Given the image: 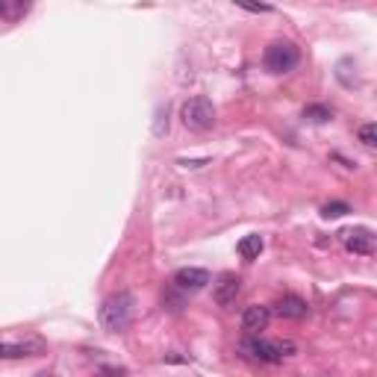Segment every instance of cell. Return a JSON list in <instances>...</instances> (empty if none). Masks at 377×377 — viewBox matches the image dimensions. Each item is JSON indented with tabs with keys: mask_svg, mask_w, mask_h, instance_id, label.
Wrapping results in <instances>:
<instances>
[{
	"mask_svg": "<svg viewBox=\"0 0 377 377\" xmlns=\"http://www.w3.org/2000/svg\"><path fill=\"white\" fill-rule=\"evenodd\" d=\"M239 353L245 360L254 362H265V365H277L283 360H289L298 353V345L292 339H259V336H245L239 342Z\"/></svg>",
	"mask_w": 377,
	"mask_h": 377,
	"instance_id": "cell-1",
	"label": "cell"
},
{
	"mask_svg": "<svg viewBox=\"0 0 377 377\" xmlns=\"http://www.w3.org/2000/svg\"><path fill=\"white\" fill-rule=\"evenodd\" d=\"M274 315L286 318V322H304L306 315H310V304H306L301 295H283V298L274 301Z\"/></svg>",
	"mask_w": 377,
	"mask_h": 377,
	"instance_id": "cell-7",
	"label": "cell"
},
{
	"mask_svg": "<svg viewBox=\"0 0 377 377\" xmlns=\"http://www.w3.org/2000/svg\"><path fill=\"white\" fill-rule=\"evenodd\" d=\"M6 12H9V0H0V18H3Z\"/></svg>",
	"mask_w": 377,
	"mask_h": 377,
	"instance_id": "cell-17",
	"label": "cell"
},
{
	"mask_svg": "<svg viewBox=\"0 0 377 377\" xmlns=\"http://www.w3.org/2000/svg\"><path fill=\"white\" fill-rule=\"evenodd\" d=\"M304 118H310V121H315V124H324L333 118V109L324 103H310V106H304Z\"/></svg>",
	"mask_w": 377,
	"mask_h": 377,
	"instance_id": "cell-12",
	"label": "cell"
},
{
	"mask_svg": "<svg viewBox=\"0 0 377 377\" xmlns=\"http://www.w3.org/2000/svg\"><path fill=\"white\" fill-rule=\"evenodd\" d=\"M301 62V51L295 47L292 42H274L265 47L263 53V65L268 74H289V71H295V65Z\"/></svg>",
	"mask_w": 377,
	"mask_h": 377,
	"instance_id": "cell-4",
	"label": "cell"
},
{
	"mask_svg": "<svg viewBox=\"0 0 377 377\" xmlns=\"http://www.w3.org/2000/svg\"><path fill=\"white\" fill-rule=\"evenodd\" d=\"M44 353V342L27 339V342H12V345H0V360H21V357H39Z\"/></svg>",
	"mask_w": 377,
	"mask_h": 377,
	"instance_id": "cell-10",
	"label": "cell"
},
{
	"mask_svg": "<svg viewBox=\"0 0 377 377\" xmlns=\"http://www.w3.org/2000/svg\"><path fill=\"white\" fill-rule=\"evenodd\" d=\"M180 118L188 130H195V133H207V130L216 127V106H212L209 98L204 94H195V98H188L183 106H180Z\"/></svg>",
	"mask_w": 377,
	"mask_h": 377,
	"instance_id": "cell-3",
	"label": "cell"
},
{
	"mask_svg": "<svg viewBox=\"0 0 377 377\" xmlns=\"http://www.w3.org/2000/svg\"><path fill=\"white\" fill-rule=\"evenodd\" d=\"M360 141H362L365 148H374V145H377V130H374V124H371V121L360 127Z\"/></svg>",
	"mask_w": 377,
	"mask_h": 377,
	"instance_id": "cell-14",
	"label": "cell"
},
{
	"mask_svg": "<svg viewBox=\"0 0 377 377\" xmlns=\"http://www.w3.org/2000/svg\"><path fill=\"white\" fill-rule=\"evenodd\" d=\"M209 283H212V277H209L207 268L188 265V268H180L174 274V286L180 289V292H200V289H207Z\"/></svg>",
	"mask_w": 377,
	"mask_h": 377,
	"instance_id": "cell-8",
	"label": "cell"
},
{
	"mask_svg": "<svg viewBox=\"0 0 377 377\" xmlns=\"http://www.w3.org/2000/svg\"><path fill=\"white\" fill-rule=\"evenodd\" d=\"M236 6H242L247 12H271L268 3H254V0H236Z\"/></svg>",
	"mask_w": 377,
	"mask_h": 377,
	"instance_id": "cell-16",
	"label": "cell"
},
{
	"mask_svg": "<svg viewBox=\"0 0 377 377\" xmlns=\"http://www.w3.org/2000/svg\"><path fill=\"white\" fill-rule=\"evenodd\" d=\"M153 133H157V136L168 133V109H159L157 112V127H153Z\"/></svg>",
	"mask_w": 377,
	"mask_h": 377,
	"instance_id": "cell-15",
	"label": "cell"
},
{
	"mask_svg": "<svg viewBox=\"0 0 377 377\" xmlns=\"http://www.w3.org/2000/svg\"><path fill=\"white\" fill-rule=\"evenodd\" d=\"M268 322H271V306H265V304H251V306H245V310H242V318H239L245 336H259V333H263V330L268 327Z\"/></svg>",
	"mask_w": 377,
	"mask_h": 377,
	"instance_id": "cell-6",
	"label": "cell"
},
{
	"mask_svg": "<svg viewBox=\"0 0 377 377\" xmlns=\"http://www.w3.org/2000/svg\"><path fill=\"white\" fill-rule=\"evenodd\" d=\"M259 254H263V236H259V233L245 236V239L239 242V256H242V259H247V263H254V259H259Z\"/></svg>",
	"mask_w": 377,
	"mask_h": 377,
	"instance_id": "cell-11",
	"label": "cell"
},
{
	"mask_svg": "<svg viewBox=\"0 0 377 377\" xmlns=\"http://www.w3.org/2000/svg\"><path fill=\"white\" fill-rule=\"evenodd\" d=\"M351 212V204H345V200H330V204L322 207V216L324 218H342Z\"/></svg>",
	"mask_w": 377,
	"mask_h": 377,
	"instance_id": "cell-13",
	"label": "cell"
},
{
	"mask_svg": "<svg viewBox=\"0 0 377 377\" xmlns=\"http://www.w3.org/2000/svg\"><path fill=\"white\" fill-rule=\"evenodd\" d=\"M15 3H18V6H24V9H27V6H30V0H15Z\"/></svg>",
	"mask_w": 377,
	"mask_h": 377,
	"instance_id": "cell-18",
	"label": "cell"
},
{
	"mask_svg": "<svg viewBox=\"0 0 377 377\" xmlns=\"http://www.w3.org/2000/svg\"><path fill=\"white\" fill-rule=\"evenodd\" d=\"M239 292H242V277L233 274V271H224V274L212 283V301H216L218 306H224V310L236 304Z\"/></svg>",
	"mask_w": 377,
	"mask_h": 377,
	"instance_id": "cell-5",
	"label": "cell"
},
{
	"mask_svg": "<svg viewBox=\"0 0 377 377\" xmlns=\"http://www.w3.org/2000/svg\"><path fill=\"white\" fill-rule=\"evenodd\" d=\"M342 242H345V247L351 254L357 256H369L374 251V233L369 227H351L342 233Z\"/></svg>",
	"mask_w": 377,
	"mask_h": 377,
	"instance_id": "cell-9",
	"label": "cell"
},
{
	"mask_svg": "<svg viewBox=\"0 0 377 377\" xmlns=\"http://www.w3.org/2000/svg\"><path fill=\"white\" fill-rule=\"evenodd\" d=\"M133 310H136V301L130 292H115L109 298H103L100 310H98V322L106 333H121V330L130 327L133 322Z\"/></svg>",
	"mask_w": 377,
	"mask_h": 377,
	"instance_id": "cell-2",
	"label": "cell"
}]
</instances>
